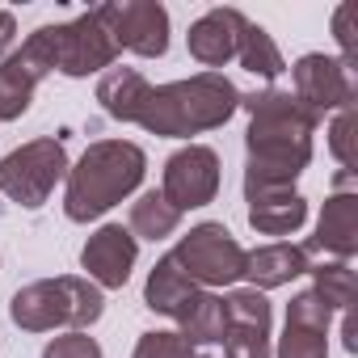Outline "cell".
Wrapping results in <instances>:
<instances>
[{
    "label": "cell",
    "instance_id": "cell-14",
    "mask_svg": "<svg viewBox=\"0 0 358 358\" xmlns=\"http://www.w3.org/2000/svg\"><path fill=\"white\" fill-rule=\"evenodd\" d=\"M341 190H333L324 199V211L316 220V236L312 249L333 253L337 262H350L358 253V194L350 190V173H341Z\"/></svg>",
    "mask_w": 358,
    "mask_h": 358
},
{
    "label": "cell",
    "instance_id": "cell-13",
    "mask_svg": "<svg viewBox=\"0 0 358 358\" xmlns=\"http://www.w3.org/2000/svg\"><path fill=\"white\" fill-rule=\"evenodd\" d=\"M135 257H139V241L122 224H101L80 249V266L89 270V282L101 287V291L127 287V278L135 270Z\"/></svg>",
    "mask_w": 358,
    "mask_h": 358
},
{
    "label": "cell",
    "instance_id": "cell-9",
    "mask_svg": "<svg viewBox=\"0 0 358 358\" xmlns=\"http://www.w3.org/2000/svg\"><path fill=\"white\" fill-rule=\"evenodd\" d=\"M291 93L303 110H312L316 118H324L329 110H345L354 106V80H350V68L324 51H312V55H299L295 68H291Z\"/></svg>",
    "mask_w": 358,
    "mask_h": 358
},
{
    "label": "cell",
    "instance_id": "cell-4",
    "mask_svg": "<svg viewBox=\"0 0 358 358\" xmlns=\"http://www.w3.org/2000/svg\"><path fill=\"white\" fill-rule=\"evenodd\" d=\"M101 312H106L101 287H93L89 278H76V274L38 278L9 299V320L26 333H51V329L85 333L93 320H101Z\"/></svg>",
    "mask_w": 358,
    "mask_h": 358
},
{
    "label": "cell",
    "instance_id": "cell-6",
    "mask_svg": "<svg viewBox=\"0 0 358 358\" xmlns=\"http://www.w3.org/2000/svg\"><path fill=\"white\" fill-rule=\"evenodd\" d=\"M43 38H47V51H51V68L72 76V80L93 76L101 68H114V59H118V43L106 26L101 5L64 22V26H43Z\"/></svg>",
    "mask_w": 358,
    "mask_h": 358
},
{
    "label": "cell",
    "instance_id": "cell-25",
    "mask_svg": "<svg viewBox=\"0 0 358 358\" xmlns=\"http://www.w3.org/2000/svg\"><path fill=\"white\" fill-rule=\"evenodd\" d=\"M131 358H199V350L182 337V333H169V329H156V333H143L135 341V354Z\"/></svg>",
    "mask_w": 358,
    "mask_h": 358
},
{
    "label": "cell",
    "instance_id": "cell-23",
    "mask_svg": "<svg viewBox=\"0 0 358 358\" xmlns=\"http://www.w3.org/2000/svg\"><path fill=\"white\" fill-rule=\"evenodd\" d=\"M312 291L320 295V303L329 312H345L354 303V270L350 262H324V266H312Z\"/></svg>",
    "mask_w": 358,
    "mask_h": 358
},
{
    "label": "cell",
    "instance_id": "cell-20",
    "mask_svg": "<svg viewBox=\"0 0 358 358\" xmlns=\"http://www.w3.org/2000/svg\"><path fill=\"white\" fill-rule=\"evenodd\" d=\"M303 220H308V199L295 194V190L249 203V228L262 232V236H291V232L303 228Z\"/></svg>",
    "mask_w": 358,
    "mask_h": 358
},
{
    "label": "cell",
    "instance_id": "cell-27",
    "mask_svg": "<svg viewBox=\"0 0 358 358\" xmlns=\"http://www.w3.org/2000/svg\"><path fill=\"white\" fill-rule=\"evenodd\" d=\"M43 358H101V345L89 333H64V337L47 341Z\"/></svg>",
    "mask_w": 358,
    "mask_h": 358
},
{
    "label": "cell",
    "instance_id": "cell-24",
    "mask_svg": "<svg viewBox=\"0 0 358 358\" xmlns=\"http://www.w3.org/2000/svg\"><path fill=\"white\" fill-rule=\"evenodd\" d=\"M274 358H329V329L287 320V329H282V337H278Z\"/></svg>",
    "mask_w": 358,
    "mask_h": 358
},
{
    "label": "cell",
    "instance_id": "cell-26",
    "mask_svg": "<svg viewBox=\"0 0 358 358\" xmlns=\"http://www.w3.org/2000/svg\"><path fill=\"white\" fill-rule=\"evenodd\" d=\"M329 148H333V156L341 160V169L350 173V169H354V106L337 110V118L329 122Z\"/></svg>",
    "mask_w": 358,
    "mask_h": 358
},
{
    "label": "cell",
    "instance_id": "cell-22",
    "mask_svg": "<svg viewBox=\"0 0 358 358\" xmlns=\"http://www.w3.org/2000/svg\"><path fill=\"white\" fill-rule=\"evenodd\" d=\"M236 59H241V68H245V72H253V76H262V80H274V76H282V72H287L278 43H274L262 26H253V22L241 30Z\"/></svg>",
    "mask_w": 358,
    "mask_h": 358
},
{
    "label": "cell",
    "instance_id": "cell-5",
    "mask_svg": "<svg viewBox=\"0 0 358 358\" xmlns=\"http://www.w3.org/2000/svg\"><path fill=\"white\" fill-rule=\"evenodd\" d=\"M64 177H68V148H64V139L43 135V139L13 148L0 160V194L26 211H38Z\"/></svg>",
    "mask_w": 358,
    "mask_h": 358
},
{
    "label": "cell",
    "instance_id": "cell-2",
    "mask_svg": "<svg viewBox=\"0 0 358 358\" xmlns=\"http://www.w3.org/2000/svg\"><path fill=\"white\" fill-rule=\"evenodd\" d=\"M148 173V156L131 139H97L85 148L76 164H68V190H64V215L72 224H89L118 207L127 194L139 190Z\"/></svg>",
    "mask_w": 358,
    "mask_h": 358
},
{
    "label": "cell",
    "instance_id": "cell-8",
    "mask_svg": "<svg viewBox=\"0 0 358 358\" xmlns=\"http://www.w3.org/2000/svg\"><path fill=\"white\" fill-rule=\"evenodd\" d=\"M160 194H164L169 207H177L182 215L194 211V207H207L220 194V156H215V148H207V143L177 148L164 160Z\"/></svg>",
    "mask_w": 358,
    "mask_h": 358
},
{
    "label": "cell",
    "instance_id": "cell-18",
    "mask_svg": "<svg viewBox=\"0 0 358 358\" xmlns=\"http://www.w3.org/2000/svg\"><path fill=\"white\" fill-rule=\"evenodd\" d=\"M148 93H152V85H148L143 72H135V68H110V72L97 80V101H101V110H106L110 118H118V122H139V110H143Z\"/></svg>",
    "mask_w": 358,
    "mask_h": 358
},
{
    "label": "cell",
    "instance_id": "cell-11",
    "mask_svg": "<svg viewBox=\"0 0 358 358\" xmlns=\"http://www.w3.org/2000/svg\"><path fill=\"white\" fill-rule=\"evenodd\" d=\"M47 72H55V68H51V51H47L43 26H38L17 51L0 59V122H13L30 110V97Z\"/></svg>",
    "mask_w": 358,
    "mask_h": 358
},
{
    "label": "cell",
    "instance_id": "cell-16",
    "mask_svg": "<svg viewBox=\"0 0 358 358\" xmlns=\"http://www.w3.org/2000/svg\"><path fill=\"white\" fill-rule=\"evenodd\" d=\"M312 270L308 262V249L303 245H262L253 253H245V278L253 282V291H274V287H287L295 278H303Z\"/></svg>",
    "mask_w": 358,
    "mask_h": 358
},
{
    "label": "cell",
    "instance_id": "cell-19",
    "mask_svg": "<svg viewBox=\"0 0 358 358\" xmlns=\"http://www.w3.org/2000/svg\"><path fill=\"white\" fill-rule=\"evenodd\" d=\"M194 291H199V287L186 278L182 266L173 262V253H164V257L152 266L148 282H143V303H148L152 312H160V316H177V308H182Z\"/></svg>",
    "mask_w": 358,
    "mask_h": 358
},
{
    "label": "cell",
    "instance_id": "cell-21",
    "mask_svg": "<svg viewBox=\"0 0 358 358\" xmlns=\"http://www.w3.org/2000/svg\"><path fill=\"white\" fill-rule=\"evenodd\" d=\"M177 224H182V211L169 207L160 190H148L131 203V228L127 232L135 241H164V236L177 232Z\"/></svg>",
    "mask_w": 358,
    "mask_h": 358
},
{
    "label": "cell",
    "instance_id": "cell-7",
    "mask_svg": "<svg viewBox=\"0 0 358 358\" xmlns=\"http://www.w3.org/2000/svg\"><path fill=\"white\" fill-rule=\"evenodd\" d=\"M173 262L186 270V278L199 291L232 287V282L245 278V249H241V241L224 224H199V228H190L182 241H177Z\"/></svg>",
    "mask_w": 358,
    "mask_h": 358
},
{
    "label": "cell",
    "instance_id": "cell-12",
    "mask_svg": "<svg viewBox=\"0 0 358 358\" xmlns=\"http://www.w3.org/2000/svg\"><path fill=\"white\" fill-rule=\"evenodd\" d=\"M228 329H224V354L228 358H274L270 345V299L253 287H241L224 295Z\"/></svg>",
    "mask_w": 358,
    "mask_h": 358
},
{
    "label": "cell",
    "instance_id": "cell-1",
    "mask_svg": "<svg viewBox=\"0 0 358 358\" xmlns=\"http://www.w3.org/2000/svg\"><path fill=\"white\" fill-rule=\"evenodd\" d=\"M241 106L249 110V131H245V203L270 199V194H291L299 173L312 164V135H316V114L295 101V93L282 89H262V93H241Z\"/></svg>",
    "mask_w": 358,
    "mask_h": 358
},
{
    "label": "cell",
    "instance_id": "cell-15",
    "mask_svg": "<svg viewBox=\"0 0 358 358\" xmlns=\"http://www.w3.org/2000/svg\"><path fill=\"white\" fill-rule=\"evenodd\" d=\"M245 26H249V17L241 9H211L190 26L186 47L203 68H224L228 59H236V43H241Z\"/></svg>",
    "mask_w": 358,
    "mask_h": 358
},
{
    "label": "cell",
    "instance_id": "cell-29",
    "mask_svg": "<svg viewBox=\"0 0 358 358\" xmlns=\"http://www.w3.org/2000/svg\"><path fill=\"white\" fill-rule=\"evenodd\" d=\"M13 38H17V17L9 9H0V59H5V51L13 47Z\"/></svg>",
    "mask_w": 358,
    "mask_h": 358
},
{
    "label": "cell",
    "instance_id": "cell-3",
    "mask_svg": "<svg viewBox=\"0 0 358 358\" xmlns=\"http://www.w3.org/2000/svg\"><path fill=\"white\" fill-rule=\"evenodd\" d=\"M241 110V89L224 72H199L190 80H173L148 93L139 110V127L152 135L169 139H186L224 127Z\"/></svg>",
    "mask_w": 358,
    "mask_h": 358
},
{
    "label": "cell",
    "instance_id": "cell-10",
    "mask_svg": "<svg viewBox=\"0 0 358 358\" xmlns=\"http://www.w3.org/2000/svg\"><path fill=\"white\" fill-rule=\"evenodd\" d=\"M106 26L118 43V51H131L139 59H160L169 51V13L156 0H122V5H101Z\"/></svg>",
    "mask_w": 358,
    "mask_h": 358
},
{
    "label": "cell",
    "instance_id": "cell-28",
    "mask_svg": "<svg viewBox=\"0 0 358 358\" xmlns=\"http://www.w3.org/2000/svg\"><path fill=\"white\" fill-rule=\"evenodd\" d=\"M333 38H337V47H341V64L354 68V59H358V43H354V5H337V13H333Z\"/></svg>",
    "mask_w": 358,
    "mask_h": 358
},
{
    "label": "cell",
    "instance_id": "cell-17",
    "mask_svg": "<svg viewBox=\"0 0 358 358\" xmlns=\"http://www.w3.org/2000/svg\"><path fill=\"white\" fill-rule=\"evenodd\" d=\"M177 333H182L194 350L199 345H215L224 341V329H228V312H224V295L215 291H194L182 308H177Z\"/></svg>",
    "mask_w": 358,
    "mask_h": 358
}]
</instances>
